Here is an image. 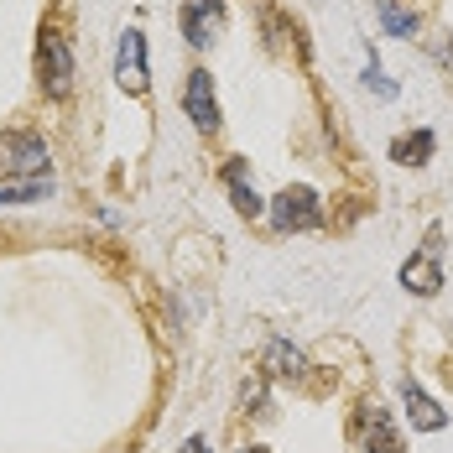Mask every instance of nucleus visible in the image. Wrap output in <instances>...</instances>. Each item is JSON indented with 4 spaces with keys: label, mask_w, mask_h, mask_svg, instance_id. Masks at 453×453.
Returning a JSON list of instances; mask_svg holds the SVG:
<instances>
[{
    "label": "nucleus",
    "mask_w": 453,
    "mask_h": 453,
    "mask_svg": "<svg viewBox=\"0 0 453 453\" xmlns=\"http://www.w3.org/2000/svg\"><path fill=\"white\" fill-rule=\"evenodd\" d=\"M266 214H272V225L281 229V234H297V229H318V225H323L318 193H313V188H303V182L281 188L272 203H266Z\"/></svg>",
    "instance_id": "nucleus-1"
},
{
    "label": "nucleus",
    "mask_w": 453,
    "mask_h": 453,
    "mask_svg": "<svg viewBox=\"0 0 453 453\" xmlns=\"http://www.w3.org/2000/svg\"><path fill=\"white\" fill-rule=\"evenodd\" d=\"M37 73H42V89L52 99H68V89H73V52L63 42V32H52V27L37 42Z\"/></svg>",
    "instance_id": "nucleus-2"
},
{
    "label": "nucleus",
    "mask_w": 453,
    "mask_h": 453,
    "mask_svg": "<svg viewBox=\"0 0 453 453\" xmlns=\"http://www.w3.org/2000/svg\"><path fill=\"white\" fill-rule=\"evenodd\" d=\"M443 229L433 225L427 229V245H422V256H411L407 266H402V287L417 292V297H433V292H443Z\"/></svg>",
    "instance_id": "nucleus-3"
},
{
    "label": "nucleus",
    "mask_w": 453,
    "mask_h": 453,
    "mask_svg": "<svg viewBox=\"0 0 453 453\" xmlns=\"http://www.w3.org/2000/svg\"><path fill=\"white\" fill-rule=\"evenodd\" d=\"M0 162H5V173L47 178V167H52V151H47V141L32 136V131H5V136H0Z\"/></svg>",
    "instance_id": "nucleus-4"
},
{
    "label": "nucleus",
    "mask_w": 453,
    "mask_h": 453,
    "mask_svg": "<svg viewBox=\"0 0 453 453\" xmlns=\"http://www.w3.org/2000/svg\"><path fill=\"white\" fill-rule=\"evenodd\" d=\"M225 32V0H188L182 5V37L188 47H209Z\"/></svg>",
    "instance_id": "nucleus-5"
},
{
    "label": "nucleus",
    "mask_w": 453,
    "mask_h": 453,
    "mask_svg": "<svg viewBox=\"0 0 453 453\" xmlns=\"http://www.w3.org/2000/svg\"><path fill=\"white\" fill-rule=\"evenodd\" d=\"M182 110L198 131H219V99H214V79L203 68L188 73V89H182Z\"/></svg>",
    "instance_id": "nucleus-6"
},
{
    "label": "nucleus",
    "mask_w": 453,
    "mask_h": 453,
    "mask_svg": "<svg viewBox=\"0 0 453 453\" xmlns=\"http://www.w3.org/2000/svg\"><path fill=\"white\" fill-rule=\"evenodd\" d=\"M355 433H360L365 453H402L396 422H391V411L380 407V402H365V407H360V422H355Z\"/></svg>",
    "instance_id": "nucleus-7"
},
{
    "label": "nucleus",
    "mask_w": 453,
    "mask_h": 453,
    "mask_svg": "<svg viewBox=\"0 0 453 453\" xmlns=\"http://www.w3.org/2000/svg\"><path fill=\"white\" fill-rule=\"evenodd\" d=\"M115 79H120V89L146 94L151 68H146V37H141L136 27H126V37H120V52H115Z\"/></svg>",
    "instance_id": "nucleus-8"
},
{
    "label": "nucleus",
    "mask_w": 453,
    "mask_h": 453,
    "mask_svg": "<svg viewBox=\"0 0 453 453\" xmlns=\"http://www.w3.org/2000/svg\"><path fill=\"white\" fill-rule=\"evenodd\" d=\"M402 407H407V417H411L417 433H438V427H449V411L438 407L417 380H402Z\"/></svg>",
    "instance_id": "nucleus-9"
},
{
    "label": "nucleus",
    "mask_w": 453,
    "mask_h": 453,
    "mask_svg": "<svg viewBox=\"0 0 453 453\" xmlns=\"http://www.w3.org/2000/svg\"><path fill=\"white\" fill-rule=\"evenodd\" d=\"M261 370H266L272 380H297V375L308 370V360H303V349H297V344H287V339H272V344L261 349Z\"/></svg>",
    "instance_id": "nucleus-10"
},
{
    "label": "nucleus",
    "mask_w": 453,
    "mask_h": 453,
    "mask_svg": "<svg viewBox=\"0 0 453 453\" xmlns=\"http://www.w3.org/2000/svg\"><path fill=\"white\" fill-rule=\"evenodd\" d=\"M229 193H234V209L245 214V219H256V214H266V203H261V193L256 188H245V162H229Z\"/></svg>",
    "instance_id": "nucleus-11"
},
{
    "label": "nucleus",
    "mask_w": 453,
    "mask_h": 453,
    "mask_svg": "<svg viewBox=\"0 0 453 453\" xmlns=\"http://www.w3.org/2000/svg\"><path fill=\"white\" fill-rule=\"evenodd\" d=\"M375 16L386 27V37H417V11L396 5V0H375Z\"/></svg>",
    "instance_id": "nucleus-12"
},
{
    "label": "nucleus",
    "mask_w": 453,
    "mask_h": 453,
    "mask_svg": "<svg viewBox=\"0 0 453 453\" xmlns=\"http://www.w3.org/2000/svg\"><path fill=\"white\" fill-rule=\"evenodd\" d=\"M433 146H438V136H433V131H417V136H402V141H391V162H407V167H422V162L433 157Z\"/></svg>",
    "instance_id": "nucleus-13"
},
{
    "label": "nucleus",
    "mask_w": 453,
    "mask_h": 453,
    "mask_svg": "<svg viewBox=\"0 0 453 453\" xmlns=\"http://www.w3.org/2000/svg\"><path fill=\"white\" fill-rule=\"evenodd\" d=\"M47 193H52V182H47V178L5 182V188H0V203H37V198H47Z\"/></svg>",
    "instance_id": "nucleus-14"
},
{
    "label": "nucleus",
    "mask_w": 453,
    "mask_h": 453,
    "mask_svg": "<svg viewBox=\"0 0 453 453\" xmlns=\"http://www.w3.org/2000/svg\"><path fill=\"white\" fill-rule=\"evenodd\" d=\"M365 89H375L380 99H396V84L380 73V63H370V68H365Z\"/></svg>",
    "instance_id": "nucleus-15"
},
{
    "label": "nucleus",
    "mask_w": 453,
    "mask_h": 453,
    "mask_svg": "<svg viewBox=\"0 0 453 453\" xmlns=\"http://www.w3.org/2000/svg\"><path fill=\"white\" fill-rule=\"evenodd\" d=\"M240 396H245V407H261V402H266V391H261V386H245Z\"/></svg>",
    "instance_id": "nucleus-16"
},
{
    "label": "nucleus",
    "mask_w": 453,
    "mask_h": 453,
    "mask_svg": "<svg viewBox=\"0 0 453 453\" xmlns=\"http://www.w3.org/2000/svg\"><path fill=\"white\" fill-rule=\"evenodd\" d=\"M182 453H209V438H188V443H182Z\"/></svg>",
    "instance_id": "nucleus-17"
},
{
    "label": "nucleus",
    "mask_w": 453,
    "mask_h": 453,
    "mask_svg": "<svg viewBox=\"0 0 453 453\" xmlns=\"http://www.w3.org/2000/svg\"><path fill=\"white\" fill-rule=\"evenodd\" d=\"M240 453H266V449H240Z\"/></svg>",
    "instance_id": "nucleus-18"
}]
</instances>
